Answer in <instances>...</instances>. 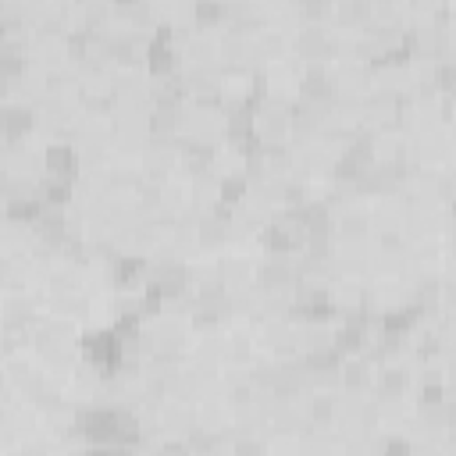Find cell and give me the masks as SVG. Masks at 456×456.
Instances as JSON below:
<instances>
[{
  "instance_id": "9c48e42d",
  "label": "cell",
  "mask_w": 456,
  "mask_h": 456,
  "mask_svg": "<svg viewBox=\"0 0 456 456\" xmlns=\"http://www.w3.org/2000/svg\"><path fill=\"white\" fill-rule=\"evenodd\" d=\"M406 385H410V370H403V367H385V370H378L374 392H378L381 403H385V399H403Z\"/></svg>"
},
{
  "instance_id": "ba28073f",
  "label": "cell",
  "mask_w": 456,
  "mask_h": 456,
  "mask_svg": "<svg viewBox=\"0 0 456 456\" xmlns=\"http://www.w3.org/2000/svg\"><path fill=\"white\" fill-rule=\"evenodd\" d=\"M217 271H221V281L228 285V292L246 289V285H253V278H256L253 264H249V260H242V256H228V260H221V264H217Z\"/></svg>"
},
{
  "instance_id": "7c38bea8",
  "label": "cell",
  "mask_w": 456,
  "mask_h": 456,
  "mask_svg": "<svg viewBox=\"0 0 456 456\" xmlns=\"http://www.w3.org/2000/svg\"><path fill=\"white\" fill-rule=\"evenodd\" d=\"M71 185H75V178L43 175V182H39V200H43V203H57V207H64V203L71 200Z\"/></svg>"
},
{
  "instance_id": "6da1fadb",
  "label": "cell",
  "mask_w": 456,
  "mask_h": 456,
  "mask_svg": "<svg viewBox=\"0 0 456 456\" xmlns=\"http://www.w3.org/2000/svg\"><path fill=\"white\" fill-rule=\"evenodd\" d=\"M292 46H296V53H299L303 61H310V64H321V61L335 57V50H338V43L331 39V32H328L324 25H299Z\"/></svg>"
},
{
  "instance_id": "277c9868",
  "label": "cell",
  "mask_w": 456,
  "mask_h": 456,
  "mask_svg": "<svg viewBox=\"0 0 456 456\" xmlns=\"http://www.w3.org/2000/svg\"><path fill=\"white\" fill-rule=\"evenodd\" d=\"M43 171L46 175H61V178H75L82 171V157L68 142H50L43 150Z\"/></svg>"
},
{
  "instance_id": "8992f818",
  "label": "cell",
  "mask_w": 456,
  "mask_h": 456,
  "mask_svg": "<svg viewBox=\"0 0 456 456\" xmlns=\"http://www.w3.org/2000/svg\"><path fill=\"white\" fill-rule=\"evenodd\" d=\"M335 18L346 28H367L374 18V0H335Z\"/></svg>"
},
{
  "instance_id": "5bb4252c",
  "label": "cell",
  "mask_w": 456,
  "mask_h": 456,
  "mask_svg": "<svg viewBox=\"0 0 456 456\" xmlns=\"http://www.w3.org/2000/svg\"><path fill=\"white\" fill-rule=\"evenodd\" d=\"M50 310H53L57 317H82V314L89 310V303H86V296H82V292L68 289V292H53Z\"/></svg>"
},
{
  "instance_id": "5b68a950",
  "label": "cell",
  "mask_w": 456,
  "mask_h": 456,
  "mask_svg": "<svg viewBox=\"0 0 456 456\" xmlns=\"http://www.w3.org/2000/svg\"><path fill=\"white\" fill-rule=\"evenodd\" d=\"M36 125V107L32 103H7L4 107V139L7 142H21L28 135V128Z\"/></svg>"
},
{
  "instance_id": "e0dca14e",
  "label": "cell",
  "mask_w": 456,
  "mask_h": 456,
  "mask_svg": "<svg viewBox=\"0 0 456 456\" xmlns=\"http://www.w3.org/2000/svg\"><path fill=\"white\" fill-rule=\"evenodd\" d=\"M235 449H239V452H260L264 445H260V442H253V438H242V442H235Z\"/></svg>"
},
{
  "instance_id": "4fadbf2b",
  "label": "cell",
  "mask_w": 456,
  "mask_h": 456,
  "mask_svg": "<svg viewBox=\"0 0 456 456\" xmlns=\"http://www.w3.org/2000/svg\"><path fill=\"white\" fill-rule=\"evenodd\" d=\"M374 378H370V360H353L342 367V388L346 392H370Z\"/></svg>"
},
{
  "instance_id": "30bf717a",
  "label": "cell",
  "mask_w": 456,
  "mask_h": 456,
  "mask_svg": "<svg viewBox=\"0 0 456 456\" xmlns=\"http://www.w3.org/2000/svg\"><path fill=\"white\" fill-rule=\"evenodd\" d=\"M182 53L189 64H214V57H221V43H214L210 36H185Z\"/></svg>"
},
{
  "instance_id": "3957f363",
  "label": "cell",
  "mask_w": 456,
  "mask_h": 456,
  "mask_svg": "<svg viewBox=\"0 0 456 456\" xmlns=\"http://www.w3.org/2000/svg\"><path fill=\"white\" fill-rule=\"evenodd\" d=\"M299 281V271L289 264V256H267L256 267V285L264 292H289V285Z\"/></svg>"
},
{
  "instance_id": "8fae6325",
  "label": "cell",
  "mask_w": 456,
  "mask_h": 456,
  "mask_svg": "<svg viewBox=\"0 0 456 456\" xmlns=\"http://www.w3.org/2000/svg\"><path fill=\"white\" fill-rule=\"evenodd\" d=\"M192 21H196V28H217V25H228V4H221V0H196V7H192Z\"/></svg>"
},
{
  "instance_id": "7a4b0ae2",
  "label": "cell",
  "mask_w": 456,
  "mask_h": 456,
  "mask_svg": "<svg viewBox=\"0 0 456 456\" xmlns=\"http://www.w3.org/2000/svg\"><path fill=\"white\" fill-rule=\"evenodd\" d=\"M142 61H146V68H150V75H153V78H167V75H178L182 53L175 50V43H171L167 36H160V32H157V36L146 43Z\"/></svg>"
},
{
  "instance_id": "2e32d148",
  "label": "cell",
  "mask_w": 456,
  "mask_h": 456,
  "mask_svg": "<svg viewBox=\"0 0 456 456\" xmlns=\"http://www.w3.org/2000/svg\"><path fill=\"white\" fill-rule=\"evenodd\" d=\"M438 200L456 203V167H452V171H445V175L438 178Z\"/></svg>"
},
{
  "instance_id": "52a82bcc",
  "label": "cell",
  "mask_w": 456,
  "mask_h": 456,
  "mask_svg": "<svg viewBox=\"0 0 456 456\" xmlns=\"http://www.w3.org/2000/svg\"><path fill=\"white\" fill-rule=\"evenodd\" d=\"M253 43H256V57H260V61H281L285 50H289V36H285V28H278V25L260 28V32L253 36Z\"/></svg>"
},
{
  "instance_id": "9a60e30c",
  "label": "cell",
  "mask_w": 456,
  "mask_h": 456,
  "mask_svg": "<svg viewBox=\"0 0 456 456\" xmlns=\"http://www.w3.org/2000/svg\"><path fill=\"white\" fill-rule=\"evenodd\" d=\"M303 25H324L335 14V0H296Z\"/></svg>"
}]
</instances>
